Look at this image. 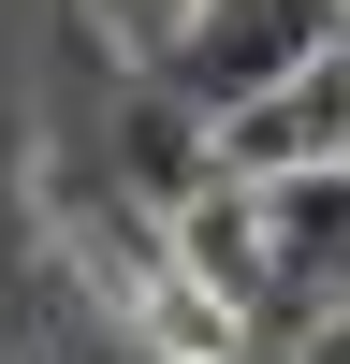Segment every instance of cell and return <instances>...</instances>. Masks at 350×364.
Here are the masks:
<instances>
[{
    "label": "cell",
    "mask_w": 350,
    "mask_h": 364,
    "mask_svg": "<svg viewBox=\"0 0 350 364\" xmlns=\"http://www.w3.org/2000/svg\"><path fill=\"white\" fill-rule=\"evenodd\" d=\"M350 44V0H204L190 15V44L161 58V87L219 132L233 102H262V87H292L307 58H336Z\"/></svg>",
    "instance_id": "6da1fadb"
},
{
    "label": "cell",
    "mask_w": 350,
    "mask_h": 364,
    "mask_svg": "<svg viewBox=\"0 0 350 364\" xmlns=\"http://www.w3.org/2000/svg\"><path fill=\"white\" fill-rule=\"evenodd\" d=\"M262 204V277H277V321L307 336V321L350 306V161H307V175H248Z\"/></svg>",
    "instance_id": "7a4b0ae2"
},
{
    "label": "cell",
    "mask_w": 350,
    "mask_h": 364,
    "mask_svg": "<svg viewBox=\"0 0 350 364\" xmlns=\"http://www.w3.org/2000/svg\"><path fill=\"white\" fill-rule=\"evenodd\" d=\"M102 175H117L132 204H161V219H175V204L219 190V132H204L161 73H132V87H117V117H102Z\"/></svg>",
    "instance_id": "3957f363"
},
{
    "label": "cell",
    "mask_w": 350,
    "mask_h": 364,
    "mask_svg": "<svg viewBox=\"0 0 350 364\" xmlns=\"http://www.w3.org/2000/svg\"><path fill=\"white\" fill-rule=\"evenodd\" d=\"M307 161H350V44L219 117V175H307Z\"/></svg>",
    "instance_id": "277c9868"
},
{
    "label": "cell",
    "mask_w": 350,
    "mask_h": 364,
    "mask_svg": "<svg viewBox=\"0 0 350 364\" xmlns=\"http://www.w3.org/2000/svg\"><path fill=\"white\" fill-rule=\"evenodd\" d=\"M175 262H190V277L233 306V336H248V350H292L277 277H262V204H248V175H219L204 204H175Z\"/></svg>",
    "instance_id": "5b68a950"
},
{
    "label": "cell",
    "mask_w": 350,
    "mask_h": 364,
    "mask_svg": "<svg viewBox=\"0 0 350 364\" xmlns=\"http://www.w3.org/2000/svg\"><path fill=\"white\" fill-rule=\"evenodd\" d=\"M190 15H204V0H88V29H117V58H132V73H161V58L190 44Z\"/></svg>",
    "instance_id": "8992f818"
},
{
    "label": "cell",
    "mask_w": 350,
    "mask_h": 364,
    "mask_svg": "<svg viewBox=\"0 0 350 364\" xmlns=\"http://www.w3.org/2000/svg\"><path fill=\"white\" fill-rule=\"evenodd\" d=\"M277 364H350V306H336V321H307V336H292Z\"/></svg>",
    "instance_id": "52a82bcc"
},
{
    "label": "cell",
    "mask_w": 350,
    "mask_h": 364,
    "mask_svg": "<svg viewBox=\"0 0 350 364\" xmlns=\"http://www.w3.org/2000/svg\"><path fill=\"white\" fill-rule=\"evenodd\" d=\"M117 364H146V350H117Z\"/></svg>",
    "instance_id": "ba28073f"
}]
</instances>
